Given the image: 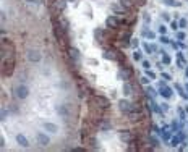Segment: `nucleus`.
<instances>
[{
    "instance_id": "nucleus-1",
    "label": "nucleus",
    "mask_w": 188,
    "mask_h": 152,
    "mask_svg": "<svg viewBox=\"0 0 188 152\" xmlns=\"http://www.w3.org/2000/svg\"><path fill=\"white\" fill-rule=\"evenodd\" d=\"M15 95H16L18 99H26L28 95H29V87L25 86V84H19L15 87Z\"/></svg>"
},
{
    "instance_id": "nucleus-2",
    "label": "nucleus",
    "mask_w": 188,
    "mask_h": 152,
    "mask_svg": "<svg viewBox=\"0 0 188 152\" xmlns=\"http://www.w3.org/2000/svg\"><path fill=\"white\" fill-rule=\"evenodd\" d=\"M28 60L29 62H33V63H37V62H41V54H39L37 50H28Z\"/></svg>"
},
{
    "instance_id": "nucleus-3",
    "label": "nucleus",
    "mask_w": 188,
    "mask_h": 152,
    "mask_svg": "<svg viewBox=\"0 0 188 152\" xmlns=\"http://www.w3.org/2000/svg\"><path fill=\"white\" fill-rule=\"evenodd\" d=\"M118 138H120V141H122V142L128 144V142H131V139H133V136H131V133H130L128 130H123V131H120Z\"/></svg>"
},
{
    "instance_id": "nucleus-4",
    "label": "nucleus",
    "mask_w": 188,
    "mask_h": 152,
    "mask_svg": "<svg viewBox=\"0 0 188 152\" xmlns=\"http://www.w3.org/2000/svg\"><path fill=\"white\" fill-rule=\"evenodd\" d=\"M118 109H120V112H123V113H130L131 104H130L128 101H120V102H118Z\"/></svg>"
},
{
    "instance_id": "nucleus-5",
    "label": "nucleus",
    "mask_w": 188,
    "mask_h": 152,
    "mask_svg": "<svg viewBox=\"0 0 188 152\" xmlns=\"http://www.w3.org/2000/svg\"><path fill=\"white\" fill-rule=\"evenodd\" d=\"M94 101L99 104V107H102V109H107V107L110 105V102H109V99H106V97H102V95H96L94 97Z\"/></svg>"
},
{
    "instance_id": "nucleus-6",
    "label": "nucleus",
    "mask_w": 188,
    "mask_h": 152,
    "mask_svg": "<svg viewBox=\"0 0 188 152\" xmlns=\"http://www.w3.org/2000/svg\"><path fill=\"white\" fill-rule=\"evenodd\" d=\"M159 94H161L162 97H166V99H170L172 97V89L167 87V86H159Z\"/></svg>"
},
{
    "instance_id": "nucleus-7",
    "label": "nucleus",
    "mask_w": 188,
    "mask_h": 152,
    "mask_svg": "<svg viewBox=\"0 0 188 152\" xmlns=\"http://www.w3.org/2000/svg\"><path fill=\"white\" fill-rule=\"evenodd\" d=\"M16 142L21 147H29V141H28V138L25 134H16Z\"/></svg>"
},
{
    "instance_id": "nucleus-8",
    "label": "nucleus",
    "mask_w": 188,
    "mask_h": 152,
    "mask_svg": "<svg viewBox=\"0 0 188 152\" xmlns=\"http://www.w3.org/2000/svg\"><path fill=\"white\" fill-rule=\"evenodd\" d=\"M37 142L41 144V146H47V144L50 142V139H49V136H47V134L37 133Z\"/></svg>"
},
{
    "instance_id": "nucleus-9",
    "label": "nucleus",
    "mask_w": 188,
    "mask_h": 152,
    "mask_svg": "<svg viewBox=\"0 0 188 152\" xmlns=\"http://www.w3.org/2000/svg\"><path fill=\"white\" fill-rule=\"evenodd\" d=\"M44 130L49 131V133H57V131H58V126L55 125V123H49V121H46V123H44Z\"/></svg>"
},
{
    "instance_id": "nucleus-10",
    "label": "nucleus",
    "mask_w": 188,
    "mask_h": 152,
    "mask_svg": "<svg viewBox=\"0 0 188 152\" xmlns=\"http://www.w3.org/2000/svg\"><path fill=\"white\" fill-rule=\"evenodd\" d=\"M106 25L109 26V28H112V29H115V28H118V19L115 18V16H109L106 19Z\"/></svg>"
},
{
    "instance_id": "nucleus-11",
    "label": "nucleus",
    "mask_w": 188,
    "mask_h": 152,
    "mask_svg": "<svg viewBox=\"0 0 188 152\" xmlns=\"http://www.w3.org/2000/svg\"><path fill=\"white\" fill-rule=\"evenodd\" d=\"M130 78V71L128 70H120L118 73H117V79H120V81H127V79Z\"/></svg>"
},
{
    "instance_id": "nucleus-12",
    "label": "nucleus",
    "mask_w": 188,
    "mask_h": 152,
    "mask_svg": "<svg viewBox=\"0 0 188 152\" xmlns=\"http://www.w3.org/2000/svg\"><path fill=\"white\" fill-rule=\"evenodd\" d=\"M143 49H145V52H146V54H153V52H156V50H157V47H156V45H153V44H143Z\"/></svg>"
},
{
    "instance_id": "nucleus-13",
    "label": "nucleus",
    "mask_w": 188,
    "mask_h": 152,
    "mask_svg": "<svg viewBox=\"0 0 188 152\" xmlns=\"http://www.w3.org/2000/svg\"><path fill=\"white\" fill-rule=\"evenodd\" d=\"M68 54H70V58L71 60H75V62H78V60H79V52L76 49H70Z\"/></svg>"
},
{
    "instance_id": "nucleus-14",
    "label": "nucleus",
    "mask_w": 188,
    "mask_h": 152,
    "mask_svg": "<svg viewBox=\"0 0 188 152\" xmlns=\"http://www.w3.org/2000/svg\"><path fill=\"white\" fill-rule=\"evenodd\" d=\"M162 3L167 7H180L182 5V2H177V0H162Z\"/></svg>"
},
{
    "instance_id": "nucleus-15",
    "label": "nucleus",
    "mask_w": 188,
    "mask_h": 152,
    "mask_svg": "<svg viewBox=\"0 0 188 152\" xmlns=\"http://www.w3.org/2000/svg\"><path fill=\"white\" fill-rule=\"evenodd\" d=\"M94 37H96V41H97V42H104V33H102V29H96L94 31Z\"/></svg>"
},
{
    "instance_id": "nucleus-16",
    "label": "nucleus",
    "mask_w": 188,
    "mask_h": 152,
    "mask_svg": "<svg viewBox=\"0 0 188 152\" xmlns=\"http://www.w3.org/2000/svg\"><path fill=\"white\" fill-rule=\"evenodd\" d=\"M123 94H125V95H131V94H133V87H131L128 83L123 84Z\"/></svg>"
},
{
    "instance_id": "nucleus-17",
    "label": "nucleus",
    "mask_w": 188,
    "mask_h": 152,
    "mask_svg": "<svg viewBox=\"0 0 188 152\" xmlns=\"http://www.w3.org/2000/svg\"><path fill=\"white\" fill-rule=\"evenodd\" d=\"M102 57L107 58V60H115V54H114L112 50H106V52L102 54Z\"/></svg>"
},
{
    "instance_id": "nucleus-18",
    "label": "nucleus",
    "mask_w": 188,
    "mask_h": 152,
    "mask_svg": "<svg viewBox=\"0 0 188 152\" xmlns=\"http://www.w3.org/2000/svg\"><path fill=\"white\" fill-rule=\"evenodd\" d=\"M65 2H67V0H55V8L62 10L63 7H65Z\"/></svg>"
},
{
    "instance_id": "nucleus-19",
    "label": "nucleus",
    "mask_w": 188,
    "mask_h": 152,
    "mask_svg": "<svg viewBox=\"0 0 188 152\" xmlns=\"http://www.w3.org/2000/svg\"><path fill=\"white\" fill-rule=\"evenodd\" d=\"M143 36H146L148 39H154V33L149 29H143Z\"/></svg>"
},
{
    "instance_id": "nucleus-20",
    "label": "nucleus",
    "mask_w": 188,
    "mask_h": 152,
    "mask_svg": "<svg viewBox=\"0 0 188 152\" xmlns=\"http://www.w3.org/2000/svg\"><path fill=\"white\" fill-rule=\"evenodd\" d=\"M161 54H162V62L166 63V65H169V63H170V57H169V55H166V52H164V50H161Z\"/></svg>"
},
{
    "instance_id": "nucleus-21",
    "label": "nucleus",
    "mask_w": 188,
    "mask_h": 152,
    "mask_svg": "<svg viewBox=\"0 0 188 152\" xmlns=\"http://www.w3.org/2000/svg\"><path fill=\"white\" fill-rule=\"evenodd\" d=\"M180 141H182V138H180V136L177 134V136H174V138H172V141H170V142H172V146L175 147V146H178V142H180Z\"/></svg>"
},
{
    "instance_id": "nucleus-22",
    "label": "nucleus",
    "mask_w": 188,
    "mask_h": 152,
    "mask_svg": "<svg viewBox=\"0 0 188 152\" xmlns=\"http://www.w3.org/2000/svg\"><path fill=\"white\" fill-rule=\"evenodd\" d=\"M175 87H177V91H178V92H180V95H182V97H183V99H187V94H185V92H183V87H182V86H180V84H175Z\"/></svg>"
},
{
    "instance_id": "nucleus-23",
    "label": "nucleus",
    "mask_w": 188,
    "mask_h": 152,
    "mask_svg": "<svg viewBox=\"0 0 188 152\" xmlns=\"http://www.w3.org/2000/svg\"><path fill=\"white\" fill-rule=\"evenodd\" d=\"M120 3H122L125 8H130L131 7V0H120Z\"/></svg>"
},
{
    "instance_id": "nucleus-24",
    "label": "nucleus",
    "mask_w": 188,
    "mask_h": 152,
    "mask_svg": "<svg viewBox=\"0 0 188 152\" xmlns=\"http://www.w3.org/2000/svg\"><path fill=\"white\" fill-rule=\"evenodd\" d=\"M187 25H188V23H187V19H185V18H182V19L178 21V26L182 28V29H183V28H187Z\"/></svg>"
},
{
    "instance_id": "nucleus-25",
    "label": "nucleus",
    "mask_w": 188,
    "mask_h": 152,
    "mask_svg": "<svg viewBox=\"0 0 188 152\" xmlns=\"http://www.w3.org/2000/svg\"><path fill=\"white\" fill-rule=\"evenodd\" d=\"M133 60H135V62L141 60V52H135V54H133Z\"/></svg>"
},
{
    "instance_id": "nucleus-26",
    "label": "nucleus",
    "mask_w": 188,
    "mask_h": 152,
    "mask_svg": "<svg viewBox=\"0 0 188 152\" xmlns=\"http://www.w3.org/2000/svg\"><path fill=\"white\" fill-rule=\"evenodd\" d=\"M101 128H102V130H110V123H107V121H102Z\"/></svg>"
},
{
    "instance_id": "nucleus-27",
    "label": "nucleus",
    "mask_w": 188,
    "mask_h": 152,
    "mask_svg": "<svg viewBox=\"0 0 188 152\" xmlns=\"http://www.w3.org/2000/svg\"><path fill=\"white\" fill-rule=\"evenodd\" d=\"M166 31H167V28L164 26V25L159 26V34H166Z\"/></svg>"
},
{
    "instance_id": "nucleus-28",
    "label": "nucleus",
    "mask_w": 188,
    "mask_h": 152,
    "mask_svg": "<svg viewBox=\"0 0 188 152\" xmlns=\"http://www.w3.org/2000/svg\"><path fill=\"white\" fill-rule=\"evenodd\" d=\"M146 75H148V78H149V79H154L156 78V75L153 73V71H149V70H146Z\"/></svg>"
},
{
    "instance_id": "nucleus-29",
    "label": "nucleus",
    "mask_w": 188,
    "mask_h": 152,
    "mask_svg": "<svg viewBox=\"0 0 188 152\" xmlns=\"http://www.w3.org/2000/svg\"><path fill=\"white\" fill-rule=\"evenodd\" d=\"M161 42H162V44H169L170 41H169V39H167V37H166V36H164V34H161Z\"/></svg>"
},
{
    "instance_id": "nucleus-30",
    "label": "nucleus",
    "mask_w": 188,
    "mask_h": 152,
    "mask_svg": "<svg viewBox=\"0 0 188 152\" xmlns=\"http://www.w3.org/2000/svg\"><path fill=\"white\" fill-rule=\"evenodd\" d=\"M170 28H172V29H174V31H175V29H178V28H180V26H178V23L172 21V23H170Z\"/></svg>"
},
{
    "instance_id": "nucleus-31",
    "label": "nucleus",
    "mask_w": 188,
    "mask_h": 152,
    "mask_svg": "<svg viewBox=\"0 0 188 152\" xmlns=\"http://www.w3.org/2000/svg\"><path fill=\"white\" fill-rule=\"evenodd\" d=\"M143 68H145V70H149V68H151V63L148 62V60H146V62H143Z\"/></svg>"
},
{
    "instance_id": "nucleus-32",
    "label": "nucleus",
    "mask_w": 188,
    "mask_h": 152,
    "mask_svg": "<svg viewBox=\"0 0 188 152\" xmlns=\"http://www.w3.org/2000/svg\"><path fill=\"white\" fill-rule=\"evenodd\" d=\"M162 138H164V139H169V138H170V134L167 133V130H162Z\"/></svg>"
},
{
    "instance_id": "nucleus-33",
    "label": "nucleus",
    "mask_w": 188,
    "mask_h": 152,
    "mask_svg": "<svg viewBox=\"0 0 188 152\" xmlns=\"http://www.w3.org/2000/svg\"><path fill=\"white\" fill-rule=\"evenodd\" d=\"M149 81H151V79H148V76H143V78H141L143 84H149Z\"/></svg>"
},
{
    "instance_id": "nucleus-34",
    "label": "nucleus",
    "mask_w": 188,
    "mask_h": 152,
    "mask_svg": "<svg viewBox=\"0 0 188 152\" xmlns=\"http://www.w3.org/2000/svg\"><path fill=\"white\" fill-rule=\"evenodd\" d=\"M131 45H133V47H138V45H139L138 39H131Z\"/></svg>"
},
{
    "instance_id": "nucleus-35",
    "label": "nucleus",
    "mask_w": 188,
    "mask_h": 152,
    "mask_svg": "<svg viewBox=\"0 0 188 152\" xmlns=\"http://www.w3.org/2000/svg\"><path fill=\"white\" fill-rule=\"evenodd\" d=\"M177 37H178V41H183V39H185V33H178Z\"/></svg>"
},
{
    "instance_id": "nucleus-36",
    "label": "nucleus",
    "mask_w": 188,
    "mask_h": 152,
    "mask_svg": "<svg viewBox=\"0 0 188 152\" xmlns=\"http://www.w3.org/2000/svg\"><path fill=\"white\" fill-rule=\"evenodd\" d=\"M148 92H149V95H154V94H156V91L153 89V87H148Z\"/></svg>"
},
{
    "instance_id": "nucleus-37",
    "label": "nucleus",
    "mask_w": 188,
    "mask_h": 152,
    "mask_svg": "<svg viewBox=\"0 0 188 152\" xmlns=\"http://www.w3.org/2000/svg\"><path fill=\"white\" fill-rule=\"evenodd\" d=\"M0 147H2V149L5 147V139H3V138H0Z\"/></svg>"
},
{
    "instance_id": "nucleus-38",
    "label": "nucleus",
    "mask_w": 188,
    "mask_h": 152,
    "mask_svg": "<svg viewBox=\"0 0 188 152\" xmlns=\"http://www.w3.org/2000/svg\"><path fill=\"white\" fill-rule=\"evenodd\" d=\"M172 130H174V131H177V130H178V125H177V123H175V121L172 123Z\"/></svg>"
},
{
    "instance_id": "nucleus-39",
    "label": "nucleus",
    "mask_w": 188,
    "mask_h": 152,
    "mask_svg": "<svg viewBox=\"0 0 188 152\" xmlns=\"http://www.w3.org/2000/svg\"><path fill=\"white\" fill-rule=\"evenodd\" d=\"M162 78H164V79H167V81H169V79H170V75H167V73H162Z\"/></svg>"
},
{
    "instance_id": "nucleus-40",
    "label": "nucleus",
    "mask_w": 188,
    "mask_h": 152,
    "mask_svg": "<svg viewBox=\"0 0 188 152\" xmlns=\"http://www.w3.org/2000/svg\"><path fill=\"white\" fill-rule=\"evenodd\" d=\"M149 141H151V142H153V146H154V147H156V146H157V144H159V142H157V141H156V139H154V138H151V139H149Z\"/></svg>"
},
{
    "instance_id": "nucleus-41",
    "label": "nucleus",
    "mask_w": 188,
    "mask_h": 152,
    "mask_svg": "<svg viewBox=\"0 0 188 152\" xmlns=\"http://www.w3.org/2000/svg\"><path fill=\"white\" fill-rule=\"evenodd\" d=\"M145 21H146V23L151 21V16H149V15H145Z\"/></svg>"
},
{
    "instance_id": "nucleus-42",
    "label": "nucleus",
    "mask_w": 188,
    "mask_h": 152,
    "mask_svg": "<svg viewBox=\"0 0 188 152\" xmlns=\"http://www.w3.org/2000/svg\"><path fill=\"white\" fill-rule=\"evenodd\" d=\"M5 118H7V112L2 110V120H5Z\"/></svg>"
},
{
    "instance_id": "nucleus-43",
    "label": "nucleus",
    "mask_w": 188,
    "mask_h": 152,
    "mask_svg": "<svg viewBox=\"0 0 188 152\" xmlns=\"http://www.w3.org/2000/svg\"><path fill=\"white\" fill-rule=\"evenodd\" d=\"M161 105H162V109H164V110L169 109V104H161Z\"/></svg>"
},
{
    "instance_id": "nucleus-44",
    "label": "nucleus",
    "mask_w": 188,
    "mask_h": 152,
    "mask_svg": "<svg viewBox=\"0 0 188 152\" xmlns=\"http://www.w3.org/2000/svg\"><path fill=\"white\" fill-rule=\"evenodd\" d=\"M162 18L164 19H169V13H162Z\"/></svg>"
},
{
    "instance_id": "nucleus-45",
    "label": "nucleus",
    "mask_w": 188,
    "mask_h": 152,
    "mask_svg": "<svg viewBox=\"0 0 188 152\" xmlns=\"http://www.w3.org/2000/svg\"><path fill=\"white\" fill-rule=\"evenodd\" d=\"M185 91H187V92H188V84H185Z\"/></svg>"
},
{
    "instance_id": "nucleus-46",
    "label": "nucleus",
    "mask_w": 188,
    "mask_h": 152,
    "mask_svg": "<svg viewBox=\"0 0 188 152\" xmlns=\"http://www.w3.org/2000/svg\"><path fill=\"white\" fill-rule=\"evenodd\" d=\"M28 2H36V0H28Z\"/></svg>"
},
{
    "instance_id": "nucleus-47",
    "label": "nucleus",
    "mask_w": 188,
    "mask_h": 152,
    "mask_svg": "<svg viewBox=\"0 0 188 152\" xmlns=\"http://www.w3.org/2000/svg\"><path fill=\"white\" fill-rule=\"evenodd\" d=\"M67 2H75V0H67Z\"/></svg>"
},
{
    "instance_id": "nucleus-48",
    "label": "nucleus",
    "mask_w": 188,
    "mask_h": 152,
    "mask_svg": "<svg viewBox=\"0 0 188 152\" xmlns=\"http://www.w3.org/2000/svg\"><path fill=\"white\" fill-rule=\"evenodd\" d=\"M187 76H188V68H187Z\"/></svg>"
}]
</instances>
